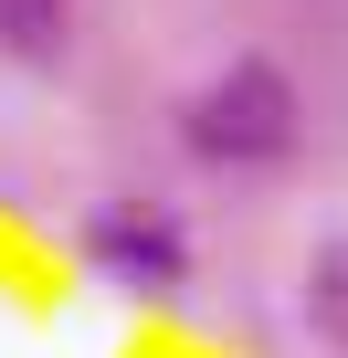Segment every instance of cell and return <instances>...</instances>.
I'll return each instance as SVG.
<instances>
[{"label":"cell","mask_w":348,"mask_h":358,"mask_svg":"<svg viewBox=\"0 0 348 358\" xmlns=\"http://www.w3.org/2000/svg\"><path fill=\"white\" fill-rule=\"evenodd\" d=\"M190 148H201L211 169H264V158H285V148H295V85H285L274 64H232V74L190 106Z\"/></svg>","instance_id":"cell-1"},{"label":"cell","mask_w":348,"mask_h":358,"mask_svg":"<svg viewBox=\"0 0 348 358\" xmlns=\"http://www.w3.org/2000/svg\"><path fill=\"white\" fill-rule=\"evenodd\" d=\"M95 253H106L127 285H180V232L148 222V211H106V222H95Z\"/></svg>","instance_id":"cell-2"},{"label":"cell","mask_w":348,"mask_h":358,"mask_svg":"<svg viewBox=\"0 0 348 358\" xmlns=\"http://www.w3.org/2000/svg\"><path fill=\"white\" fill-rule=\"evenodd\" d=\"M316 316H327V327H348V243L316 264Z\"/></svg>","instance_id":"cell-3"},{"label":"cell","mask_w":348,"mask_h":358,"mask_svg":"<svg viewBox=\"0 0 348 358\" xmlns=\"http://www.w3.org/2000/svg\"><path fill=\"white\" fill-rule=\"evenodd\" d=\"M0 32L11 43H53V0H0Z\"/></svg>","instance_id":"cell-4"}]
</instances>
